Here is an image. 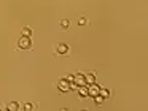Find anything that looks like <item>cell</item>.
Instances as JSON below:
<instances>
[{
    "mask_svg": "<svg viewBox=\"0 0 148 111\" xmlns=\"http://www.w3.org/2000/svg\"><path fill=\"white\" fill-rule=\"evenodd\" d=\"M23 108H24L26 111H30V110L34 108V105H32V103H24V105H23Z\"/></svg>",
    "mask_w": 148,
    "mask_h": 111,
    "instance_id": "13",
    "label": "cell"
},
{
    "mask_svg": "<svg viewBox=\"0 0 148 111\" xmlns=\"http://www.w3.org/2000/svg\"><path fill=\"white\" fill-rule=\"evenodd\" d=\"M58 89H59V92H69L70 91V82L65 78H62L61 81L58 82Z\"/></svg>",
    "mask_w": 148,
    "mask_h": 111,
    "instance_id": "2",
    "label": "cell"
},
{
    "mask_svg": "<svg viewBox=\"0 0 148 111\" xmlns=\"http://www.w3.org/2000/svg\"><path fill=\"white\" fill-rule=\"evenodd\" d=\"M77 89H78V84L72 81V82H70V91H77Z\"/></svg>",
    "mask_w": 148,
    "mask_h": 111,
    "instance_id": "15",
    "label": "cell"
},
{
    "mask_svg": "<svg viewBox=\"0 0 148 111\" xmlns=\"http://www.w3.org/2000/svg\"><path fill=\"white\" fill-rule=\"evenodd\" d=\"M65 79H67L69 82H72V81H73V75H67V76H65Z\"/></svg>",
    "mask_w": 148,
    "mask_h": 111,
    "instance_id": "16",
    "label": "cell"
},
{
    "mask_svg": "<svg viewBox=\"0 0 148 111\" xmlns=\"http://www.w3.org/2000/svg\"><path fill=\"white\" fill-rule=\"evenodd\" d=\"M99 94L102 95L103 98H108V97H110V91H108V89H100Z\"/></svg>",
    "mask_w": 148,
    "mask_h": 111,
    "instance_id": "11",
    "label": "cell"
},
{
    "mask_svg": "<svg viewBox=\"0 0 148 111\" xmlns=\"http://www.w3.org/2000/svg\"><path fill=\"white\" fill-rule=\"evenodd\" d=\"M18 108H19V103H18V101H10V103H8V106H7V110H10V111H16Z\"/></svg>",
    "mask_w": 148,
    "mask_h": 111,
    "instance_id": "8",
    "label": "cell"
},
{
    "mask_svg": "<svg viewBox=\"0 0 148 111\" xmlns=\"http://www.w3.org/2000/svg\"><path fill=\"white\" fill-rule=\"evenodd\" d=\"M23 35H26V37H30V35H32V29L30 27H23Z\"/></svg>",
    "mask_w": 148,
    "mask_h": 111,
    "instance_id": "12",
    "label": "cell"
},
{
    "mask_svg": "<svg viewBox=\"0 0 148 111\" xmlns=\"http://www.w3.org/2000/svg\"><path fill=\"white\" fill-rule=\"evenodd\" d=\"M69 25H70V21H69V19H62V21H61V27L64 29V30H67Z\"/></svg>",
    "mask_w": 148,
    "mask_h": 111,
    "instance_id": "10",
    "label": "cell"
},
{
    "mask_svg": "<svg viewBox=\"0 0 148 111\" xmlns=\"http://www.w3.org/2000/svg\"><path fill=\"white\" fill-rule=\"evenodd\" d=\"M84 81H86V86L96 82V75H94V73H86V75H84Z\"/></svg>",
    "mask_w": 148,
    "mask_h": 111,
    "instance_id": "7",
    "label": "cell"
},
{
    "mask_svg": "<svg viewBox=\"0 0 148 111\" xmlns=\"http://www.w3.org/2000/svg\"><path fill=\"white\" fill-rule=\"evenodd\" d=\"M103 100H105V98H103L100 94L94 95V101H96V105H102V103H103Z\"/></svg>",
    "mask_w": 148,
    "mask_h": 111,
    "instance_id": "9",
    "label": "cell"
},
{
    "mask_svg": "<svg viewBox=\"0 0 148 111\" xmlns=\"http://www.w3.org/2000/svg\"><path fill=\"white\" fill-rule=\"evenodd\" d=\"M77 91L80 92V98H81V100H84V98L89 97V91H88V86H78Z\"/></svg>",
    "mask_w": 148,
    "mask_h": 111,
    "instance_id": "5",
    "label": "cell"
},
{
    "mask_svg": "<svg viewBox=\"0 0 148 111\" xmlns=\"http://www.w3.org/2000/svg\"><path fill=\"white\" fill-rule=\"evenodd\" d=\"M78 24H80V25H86V24H88V19H86V18H80Z\"/></svg>",
    "mask_w": 148,
    "mask_h": 111,
    "instance_id": "14",
    "label": "cell"
},
{
    "mask_svg": "<svg viewBox=\"0 0 148 111\" xmlns=\"http://www.w3.org/2000/svg\"><path fill=\"white\" fill-rule=\"evenodd\" d=\"M73 82H77L78 86H86V81H84V73H75V75H73Z\"/></svg>",
    "mask_w": 148,
    "mask_h": 111,
    "instance_id": "4",
    "label": "cell"
},
{
    "mask_svg": "<svg viewBox=\"0 0 148 111\" xmlns=\"http://www.w3.org/2000/svg\"><path fill=\"white\" fill-rule=\"evenodd\" d=\"M88 91H89V97H94V95L99 94L100 87L96 84V82H92V84H88Z\"/></svg>",
    "mask_w": 148,
    "mask_h": 111,
    "instance_id": "6",
    "label": "cell"
},
{
    "mask_svg": "<svg viewBox=\"0 0 148 111\" xmlns=\"http://www.w3.org/2000/svg\"><path fill=\"white\" fill-rule=\"evenodd\" d=\"M18 46H19V49H30V48H32V40H30V37L23 35V37L19 38V41H18Z\"/></svg>",
    "mask_w": 148,
    "mask_h": 111,
    "instance_id": "1",
    "label": "cell"
},
{
    "mask_svg": "<svg viewBox=\"0 0 148 111\" xmlns=\"http://www.w3.org/2000/svg\"><path fill=\"white\" fill-rule=\"evenodd\" d=\"M0 110H3V105H0Z\"/></svg>",
    "mask_w": 148,
    "mask_h": 111,
    "instance_id": "17",
    "label": "cell"
},
{
    "mask_svg": "<svg viewBox=\"0 0 148 111\" xmlns=\"http://www.w3.org/2000/svg\"><path fill=\"white\" fill-rule=\"evenodd\" d=\"M69 44L67 43H59L58 48H56V51H58V54H61V56H65V54H69Z\"/></svg>",
    "mask_w": 148,
    "mask_h": 111,
    "instance_id": "3",
    "label": "cell"
}]
</instances>
